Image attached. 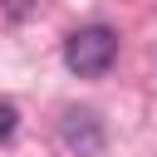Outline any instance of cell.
Instances as JSON below:
<instances>
[{
	"mask_svg": "<svg viewBox=\"0 0 157 157\" xmlns=\"http://www.w3.org/2000/svg\"><path fill=\"white\" fill-rule=\"evenodd\" d=\"M15 123H20V113H15V103L5 98V103H0V142H10V137H15Z\"/></svg>",
	"mask_w": 157,
	"mask_h": 157,
	"instance_id": "obj_3",
	"label": "cell"
},
{
	"mask_svg": "<svg viewBox=\"0 0 157 157\" xmlns=\"http://www.w3.org/2000/svg\"><path fill=\"white\" fill-rule=\"evenodd\" d=\"M0 5H5V20H10V25H20V20L34 10V0H0Z\"/></svg>",
	"mask_w": 157,
	"mask_h": 157,
	"instance_id": "obj_4",
	"label": "cell"
},
{
	"mask_svg": "<svg viewBox=\"0 0 157 157\" xmlns=\"http://www.w3.org/2000/svg\"><path fill=\"white\" fill-rule=\"evenodd\" d=\"M113 59H118V34L108 25H83L64 39V64L78 78H103L113 69Z\"/></svg>",
	"mask_w": 157,
	"mask_h": 157,
	"instance_id": "obj_1",
	"label": "cell"
},
{
	"mask_svg": "<svg viewBox=\"0 0 157 157\" xmlns=\"http://www.w3.org/2000/svg\"><path fill=\"white\" fill-rule=\"evenodd\" d=\"M59 142L74 152V157H98L103 152V128L88 108H69L59 118Z\"/></svg>",
	"mask_w": 157,
	"mask_h": 157,
	"instance_id": "obj_2",
	"label": "cell"
}]
</instances>
